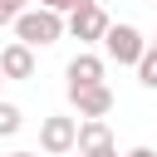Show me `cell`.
Here are the masks:
<instances>
[{
    "instance_id": "9",
    "label": "cell",
    "mask_w": 157,
    "mask_h": 157,
    "mask_svg": "<svg viewBox=\"0 0 157 157\" xmlns=\"http://www.w3.org/2000/svg\"><path fill=\"white\" fill-rule=\"evenodd\" d=\"M20 128H25V113H20V103L0 98V137H15Z\"/></svg>"
},
{
    "instance_id": "8",
    "label": "cell",
    "mask_w": 157,
    "mask_h": 157,
    "mask_svg": "<svg viewBox=\"0 0 157 157\" xmlns=\"http://www.w3.org/2000/svg\"><path fill=\"white\" fill-rule=\"evenodd\" d=\"M108 142H113V132H108L103 118H78V142H74L78 157H88V152H98V147H108Z\"/></svg>"
},
{
    "instance_id": "1",
    "label": "cell",
    "mask_w": 157,
    "mask_h": 157,
    "mask_svg": "<svg viewBox=\"0 0 157 157\" xmlns=\"http://www.w3.org/2000/svg\"><path fill=\"white\" fill-rule=\"evenodd\" d=\"M10 29H15V39H20V44H29V49H49V44H59V39L69 34L64 15L44 10V5H29V10H25Z\"/></svg>"
},
{
    "instance_id": "14",
    "label": "cell",
    "mask_w": 157,
    "mask_h": 157,
    "mask_svg": "<svg viewBox=\"0 0 157 157\" xmlns=\"http://www.w3.org/2000/svg\"><path fill=\"white\" fill-rule=\"evenodd\" d=\"M88 157H118V142H108V147H98V152H88Z\"/></svg>"
},
{
    "instance_id": "6",
    "label": "cell",
    "mask_w": 157,
    "mask_h": 157,
    "mask_svg": "<svg viewBox=\"0 0 157 157\" xmlns=\"http://www.w3.org/2000/svg\"><path fill=\"white\" fill-rule=\"evenodd\" d=\"M34 69H39V59H34V49H29V44L10 39V44L0 49V78H15V83H25V78H34Z\"/></svg>"
},
{
    "instance_id": "10",
    "label": "cell",
    "mask_w": 157,
    "mask_h": 157,
    "mask_svg": "<svg viewBox=\"0 0 157 157\" xmlns=\"http://www.w3.org/2000/svg\"><path fill=\"white\" fill-rule=\"evenodd\" d=\"M137 83H142V88H157V49H152V44H147V54L137 59Z\"/></svg>"
},
{
    "instance_id": "13",
    "label": "cell",
    "mask_w": 157,
    "mask_h": 157,
    "mask_svg": "<svg viewBox=\"0 0 157 157\" xmlns=\"http://www.w3.org/2000/svg\"><path fill=\"white\" fill-rule=\"evenodd\" d=\"M123 157H157V147H128Z\"/></svg>"
},
{
    "instance_id": "4",
    "label": "cell",
    "mask_w": 157,
    "mask_h": 157,
    "mask_svg": "<svg viewBox=\"0 0 157 157\" xmlns=\"http://www.w3.org/2000/svg\"><path fill=\"white\" fill-rule=\"evenodd\" d=\"M64 25H69V34L78 39V44H103V34H108V10L98 5V0H88V5H78L74 15H64Z\"/></svg>"
},
{
    "instance_id": "5",
    "label": "cell",
    "mask_w": 157,
    "mask_h": 157,
    "mask_svg": "<svg viewBox=\"0 0 157 157\" xmlns=\"http://www.w3.org/2000/svg\"><path fill=\"white\" fill-rule=\"evenodd\" d=\"M103 74H108V59L93 54V49H78V54L64 64V88H69V93L93 88V83H103Z\"/></svg>"
},
{
    "instance_id": "17",
    "label": "cell",
    "mask_w": 157,
    "mask_h": 157,
    "mask_svg": "<svg viewBox=\"0 0 157 157\" xmlns=\"http://www.w3.org/2000/svg\"><path fill=\"white\" fill-rule=\"evenodd\" d=\"M0 88H5V78H0Z\"/></svg>"
},
{
    "instance_id": "11",
    "label": "cell",
    "mask_w": 157,
    "mask_h": 157,
    "mask_svg": "<svg viewBox=\"0 0 157 157\" xmlns=\"http://www.w3.org/2000/svg\"><path fill=\"white\" fill-rule=\"evenodd\" d=\"M29 5H34V0H0V29H5V25H15Z\"/></svg>"
},
{
    "instance_id": "16",
    "label": "cell",
    "mask_w": 157,
    "mask_h": 157,
    "mask_svg": "<svg viewBox=\"0 0 157 157\" xmlns=\"http://www.w3.org/2000/svg\"><path fill=\"white\" fill-rule=\"evenodd\" d=\"M147 44H152V49H157V39H147Z\"/></svg>"
},
{
    "instance_id": "18",
    "label": "cell",
    "mask_w": 157,
    "mask_h": 157,
    "mask_svg": "<svg viewBox=\"0 0 157 157\" xmlns=\"http://www.w3.org/2000/svg\"><path fill=\"white\" fill-rule=\"evenodd\" d=\"M152 5H157V0H152Z\"/></svg>"
},
{
    "instance_id": "12",
    "label": "cell",
    "mask_w": 157,
    "mask_h": 157,
    "mask_svg": "<svg viewBox=\"0 0 157 157\" xmlns=\"http://www.w3.org/2000/svg\"><path fill=\"white\" fill-rule=\"evenodd\" d=\"M34 5H44V10H54V15H74V10L88 5V0H34Z\"/></svg>"
},
{
    "instance_id": "7",
    "label": "cell",
    "mask_w": 157,
    "mask_h": 157,
    "mask_svg": "<svg viewBox=\"0 0 157 157\" xmlns=\"http://www.w3.org/2000/svg\"><path fill=\"white\" fill-rule=\"evenodd\" d=\"M69 103H74L78 118H108V113H113V88H108V83H93V88L69 93Z\"/></svg>"
},
{
    "instance_id": "15",
    "label": "cell",
    "mask_w": 157,
    "mask_h": 157,
    "mask_svg": "<svg viewBox=\"0 0 157 157\" xmlns=\"http://www.w3.org/2000/svg\"><path fill=\"white\" fill-rule=\"evenodd\" d=\"M5 157H39V152H25V147H15V152H5Z\"/></svg>"
},
{
    "instance_id": "2",
    "label": "cell",
    "mask_w": 157,
    "mask_h": 157,
    "mask_svg": "<svg viewBox=\"0 0 157 157\" xmlns=\"http://www.w3.org/2000/svg\"><path fill=\"white\" fill-rule=\"evenodd\" d=\"M142 54H147V39H142L137 25H128V20L108 25V34H103V59H113L118 69H137Z\"/></svg>"
},
{
    "instance_id": "3",
    "label": "cell",
    "mask_w": 157,
    "mask_h": 157,
    "mask_svg": "<svg viewBox=\"0 0 157 157\" xmlns=\"http://www.w3.org/2000/svg\"><path fill=\"white\" fill-rule=\"evenodd\" d=\"M74 142H78V118L49 113V118L39 123V152H44V157H64V152H74Z\"/></svg>"
}]
</instances>
